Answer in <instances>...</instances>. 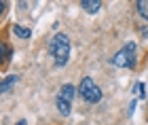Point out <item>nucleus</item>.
Segmentation results:
<instances>
[{
	"instance_id": "nucleus-1",
	"label": "nucleus",
	"mask_w": 148,
	"mask_h": 125,
	"mask_svg": "<svg viewBox=\"0 0 148 125\" xmlns=\"http://www.w3.org/2000/svg\"><path fill=\"white\" fill-rule=\"evenodd\" d=\"M70 38L64 34V32H59V34H55L51 38V43H49V51H51V55H53V60H55L57 66H66L70 60Z\"/></svg>"
},
{
	"instance_id": "nucleus-2",
	"label": "nucleus",
	"mask_w": 148,
	"mask_h": 125,
	"mask_svg": "<svg viewBox=\"0 0 148 125\" xmlns=\"http://www.w3.org/2000/svg\"><path fill=\"white\" fill-rule=\"evenodd\" d=\"M78 93L83 95V100L89 102V104H95V102L102 100V89L95 85V81H93L91 76H85L83 81H80V85H78Z\"/></svg>"
},
{
	"instance_id": "nucleus-3",
	"label": "nucleus",
	"mask_w": 148,
	"mask_h": 125,
	"mask_svg": "<svg viewBox=\"0 0 148 125\" xmlns=\"http://www.w3.org/2000/svg\"><path fill=\"white\" fill-rule=\"evenodd\" d=\"M136 53H138V45L136 43H127L125 47L114 55L112 64L121 66V68H133V66H136Z\"/></svg>"
},
{
	"instance_id": "nucleus-4",
	"label": "nucleus",
	"mask_w": 148,
	"mask_h": 125,
	"mask_svg": "<svg viewBox=\"0 0 148 125\" xmlns=\"http://www.w3.org/2000/svg\"><path fill=\"white\" fill-rule=\"evenodd\" d=\"M19 83V74H9L0 81V93H9V91Z\"/></svg>"
},
{
	"instance_id": "nucleus-5",
	"label": "nucleus",
	"mask_w": 148,
	"mask_h": 125,
	"mask_svg": "<svg viewBox=\"0 0 148 125\" xmlns=\"http://www.w3.org/2000/svg\"><path fill=\"white\" fill-rule=\"evenodd\" d=\"M74 95H76V89H74V85L66 83V85H62V87H59V93H57L59 100H66V102H70V104H72Z\"/></svg>"
},
{
	"instance_id": "nucleus-6",
	"label": "nucleus",
	"mask_w": 148,
	"mask_h": 125,
	"mask_svg": "<svg viewBox=\"0 0 148 125\" xmlns=\"http://www.w3.org/2000/svg\"><path fill=\"white\" fill-rule=\"evenodd\" d=\"M80 6H83L87 13H97V9H102V2H99V0H83Z\"/></svg>"
},
{
	"instance_id": "nucleus-7",
	"label": "nucleus",
	"mask_w": 148,
	"mask_h": 125,
	"mask_svg": "<svg viewBox=\"0 0 148 125\" xmlns=\"http://www.w3.org/2000/svg\"><path fill=\"white\" fill-rule=\"evenodd\" d=\"M55 104H57V110L62 113L64 117H68L72 113V104L70 102H66V100H59V98H55Z\"/></svg>"
},
{
	"instance_id": "nucleus-8",
	"label": "nucleus",
	"mask_w": 148,
	"mask_h": 125,
	"mask_svg": "<svg viewBox=\"0 0 148 125\" xmlns=\"http://www.w3.org/2000/svg\"><path fill=\"white\" fill-rule=\"evenodd\" d=\"M13 32H15V36H19V38H30L32 36V32L28 28H23V25H13Z\"/></svg>"
},
{
	"instance_id": "nucleus-9",
	"label": "nucleus",
	"mask_w": 148,
	"mask_h": 125,
	"mask_svg": "<svg viewBox=\"0 0 148 125\" xmlns=\"http://www.w3.org/2000/svg\"><path fill=\"white\" fill-rule=\"evenodd\" d=\"M138 13L144 19H148V0H140V2H138Z\"/></svg>"
},
{
	"instance_id": "nucleus-10",
	"label": "nucleus",
	"mask_w": 148,
	"mask_h": 125,
	"mask_svg": "<svg viewBox=\"0 0 148 125\" xmlns=\"http://www.w3.org/2000/svg\"><path fill=\"white\" fill-rule=\"evenodd\" d=\"M144 89H146V87H144V83H138V85H136V89H133V91L138 93V98H144V95H146V93H144Z\"/></svg>"
},
{
	"instance_id": "nucleus-11",
	"label": "nucleus",
	"mask_w": 148,
	"mask_h": 125,
	"mask_svg": "<svg viewBox=\"0 0 148 125\" xmlns=\"http://www.w3.org/2000/svg\"><path fill=\"white\" fill-rule=\"evenodd\" d=\"M4 11H6V2H0V15H2Z\"/></svg>"
},
{
	"instance_id": "nucleus-12",
	"label": "nucleus",
	"mask_w": 148,
	"mask_h": 125,
	"mask_svg": "<svg viewBox=\"0 0 148 125\" xmlns=\"http://www.w3.org/2000/svg\"><path fill=\"white\" fill-rule=\"evenodd\" d=\"M17 125H28V121H19Z\"/></svg>"
}]
</instances>
